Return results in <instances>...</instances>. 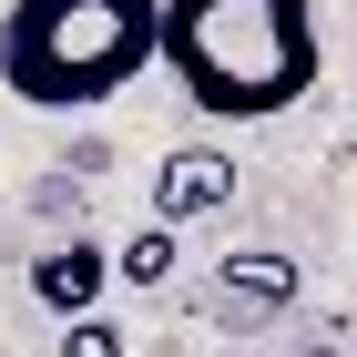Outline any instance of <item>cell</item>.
I'll return each instance as SVG.
<instances>
[{"label":"cell","instance_id":"7","mask_svg":"<svg viewBox=\"0 0 357 357\" xmlns=\"http://www.w3.org/2000/svg\"><path fill=\"white\" fill-rule=\"evenodd\" d=\"M61 357H123V327L112 317H72L61 327Z\"/></svg>","mask_w":357,"mask_h":357},{"label":"cell","instance_id":"5","mask_svg":"<svg viewBox=\"0 0 357 357\" xmlns=\"http://www.w3.org/2000/svg\"><path fill=\"white\" fill-rule=\"evenodd\" d=\"M225 296L235 306H286L296 296V266H286V255H235V266H225Z\"/></svg>","mask_w":357,"mask_h":357},{"label":"cell","instance_id":"2","mask_svg":"<svg viewBox=\"0 0 357 357\" xmlns=\"http://www.w3.org/2000/svg\"><path fill=\"white\" fill-rule=\"evenodd\" d=\"M164 61V0H10L0 82L31 112H82Z\"/></svg>","mask_w":357,"mask_h":357},{"label":"cell","instance_id":"4","mask_svg":"<svg viewBox=\"0 0 357 357\" xmlns=\"http://www.w3.org/2000/svg\"><path fill=\"white\" fill-rule=\"evenodd\" d=\"M102 275H112V255H102V245H52L41 266H31V296H41L61 327H72V317H102Z\"/></svg>","mask_w":357,"mask_h":357},{"label":"cell","instance_id":"3","mask_svg":"<svg viewBox=\"0 0 357 357\" xmlns=\"http://www.w3.org/2000/svg\"><path fill=\"white\" fill-rule=\"evenodd\" d=\"M235 204V164L225 153H174L153 174V225H194V215H225Z\"/></svg>","mask_w":357,"mask_h":357},{"label":"cell","instance_id":"6","mask_svg":"<svg viewBox=\"0 0 357 357\" xmlns=\"http://www.w3.org/2000/svg\"><path fill=\"white\" fill-rule=\"evenodd\" d=\"M112 266L133 275V286H164V275H174V225H143L133 245H112Z\"/></svg>","mask_w":357,"mask_h":357},{"label":"cell","instance_id":"1","mask_svg":"<svg viewBox=\"0 0 357 357\" xmlns=\"http://www.w3.org/2000/svg\"><path fill=\"white\" fill-rule=\"evenodd\" d=\"M164 72L204 123H275L317 92V0H164Z\"/></svg>","mask_w":357,"mask_h":357}]
</instances>
